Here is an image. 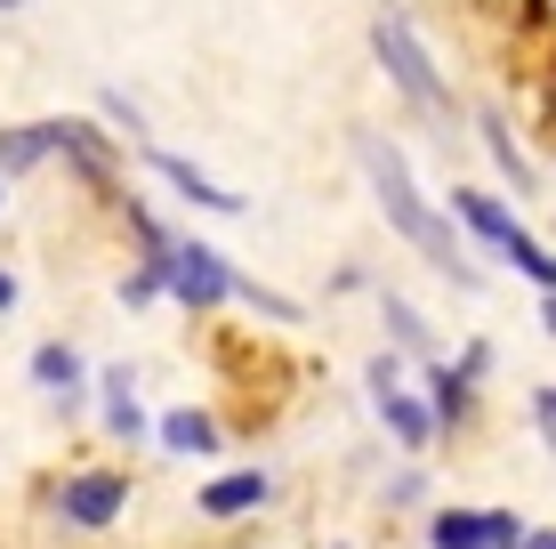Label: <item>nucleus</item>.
<instances>
[{
	"label": "nucleus",
	"mask_w": 556,
	"mask_h": 549,
	"mask_svg": "<svg viewBox=\"0 0 556 549\" xmlns=\"http://www.w3.org/2000/svg\"><path fill=\"white\" fill-rule=\"evenodd\" d=\"M452 372H459V380H476V388H484L492 372H501V348H492L484 332H468V339H459V348H452Z\"/></svg>",
	"instance_id": "20"
},
{
	"label": "nucleus",
	"mask_w": 556,
	"mask_h": 549,
	"mask_svg": "<svg viewBox=\"0 0 556 549\" xmlns=\"http://www.w3.org/2000/svg\"><path fill=\"white\" fill-rule=\"evenodd\" d=\"M508 275H516V283H532V291H556V251H548L541 235H525V242L508 251Z\"/></svg>",
	"instance_id": "19"
},
{
	"label": "nucleus",
	"mask_w": 556,
	"mask_h": 549,
	"mask_svg": "<svg viewBox=\"0 0 556 549\" xmlns=\"http://www.w3.org/2000/svg\"><path fill=\"white\" fill-rule=\"evenodd\" d=\"M0 186H9V178H0Z\"/></svg>",
	"instance_id": "28"
},
{
	"label": "nucleus",
	"mask_w": 556,
	"mask_h": 549,
	"mask_svg": "<svg viewBox=\"0 0 556 549\" xmlns=\"http://www.w3.org/2000/svg\"><path fill=\"white\" fill-rule=\"evenodd\" d=\"M9 9H25V0H0V16H9Z\"/></svg>",
	"instance_id": "27"
},
{
	"label": "nucleus",
	"mask_w": 556,
	"mask_h": 549,
	"mask_svg": "<svg viewBox=\"0 0 556 549\" xmlns=\"http://www.w3.org/2000/svg\"><path fill=\"white\" fill-rule=\"evenodd\" d=\"M428 549H525V509H508V501H435L428 509Z\"/></svg>",
	"instance_id": "4"
},
{
	"label": "nucleus",
	"mask_w": 556,
	"mask_h": 549,
	"mask_svg": "<svg viewBox=\"0 0 556 549\" xmlns=\"http://www.w3.org/2000/svg\"><path fill=\"white\" fill-rule=\"evenodd\" d=\"M56 154V138H49V122H16V129H0V178H33Z\"/></svg>",
	"instance_id": "17"
},
{
	"label": "nucleus",
	"mask_w": 556,
	"mask_h": 549,
	"mask_svg": "<svg viewBox=\"0 0 556 549\" xmlns=\"http://www.w3.org/2000/svg\"><path fill=\"white\" fill-rule=\"evenodd\" d=\"M98 396H105V437H113V445H146V437H153L129 364H105V372H98Z\"/></svg>",
	"instance_id": "12"
},
{
	"label": "nucleus",
	"mask_w": 556,
	"mask_h": 549,
	"mask_svg": "<svg viewBox=\"0 0 556 549\" xmlns=\"http://www.w3.org/2000/svg\"><path fill=\"white\" fill-rule=\"evenodd\" d=\"M266 501H275V477H266V469H226V477H210L194 494V509H202V517H218V525L258 517Z\"/></svg>",
	"instance_id": "9"
},
{
	"label": "nucleus",
	"mask_w": 556,
	"mask_h": 549,
	"mask_svg": "<svg viewBox=\"0 0 556 549\" xmlns=\"http://www.w3.org/2000/svg\"><path fill=\"white\" fill-rule=\"evenodd\" d=\"M419 388H428V404H435V421H444V437H468V428H476V396H484V388L459 380L452 355H444V364H419Z\"/></svg>",
	"instance_id": "11"
},
{
	"label": "nucleus",
	"mask_w": 556,
	"mask_h": 549,
	"mask_svg": "<svg viewBox=\"0 0 556 549\" xmlns=\"http://www.w3.org/2000/svg\"><path fill=\"white\" fill-rule=\"evenodd\" d=\"M355 162H363V186H371L388 235H404V251H412L428 275H444L459 299H484V267L468 259V235L452 226V211H435V202L419 195V178H412V162L395 154V138L355 129Z\"/></svg>",
	"instance_id": "1"
},
{
	"label": "nucleus",
	"mask_w": 556,
	"mask_h": 549,
	"mask_svg": "<svg viewBox=\"0 0 556 549\" xmlns=\"http://www.w3.org/2000/svg\"><path fill=\"white\" fill-rule=\"evenodd\" d=\"M235 299H242L251 315H266V324H306V299L275 291V283H258V275H235Z\"/></svg>",
	"instance_id": "18"
},
{
	"label": "nucleus",
	"mask_w": 556,
	"mask_h": 549,
	"mask_svg": "<svg viewBox=\"0 0 556 549\" xmlns=\"http://www.w3.org/2000/svg\"><path fill=\"white\" fill-rule=\"evenodd\" d=\"M98 105H105V122H113V129H129V138H146V113H138V105H129V98H122V89H105V98H98Z\"/></svg>",
	"instance_id": "23"
},
{
	"label": "nucleus",
	"mask_w": 556,
	"mask_h": 549,
	"mask_svg": "<svg viewBox=\"0 0 556 549\" xmlns=\"http://www.w3.org/2000/svg\"><path fill=\"white\" fill-rule=\"evenodd\" d=\"M363 396H371V421L388 428V445L404 452V461H428V452L444 445V421H435L428 388H412V355L379 348L371 364H363Z\"/></svg>",
	"instance_id": "2"
},
{
	"label": "nucleus",
	"mask_w": 556,
	"mask_h": 549,
	"mask_svg": "<svg viewBox=\"0 0 556 549\" xmlns=\"http://www.w3.org/2000/svg\"><path fill=\"white\" fill-rule=\"evenodd\" d=\"M525 549H556V525H532V534H525Z\"/></svg>",
	"instance_id": "24"
},
{
	"label": "nucleus",
	"mask_w": 556,
	"mask_h": 549,
	"mask_svg": "<svg viewBox=\"0 0 556 549\" xmlns=\"http://www.w3.org/2000/svg\"><path fill=\"white\" fill-rule=\"evenodd\" d=\"M371 57H379V73H388L395 89H404V105L412 113H428V122H452V82L444 73H435V57H428V41H419V33L404 25V16H371Z\"/></svg>",
	"instance_id": "3"
},
{
	"label": "nucleus",
	"mask_w": 556,
	"mask_h": 549,
	"mask_svg": "<svg viewBox=\"0 0 556 549\" xmlns=\"http://www.w3.org/2000/svg\"><path fill=\"white\" fill-rule=\"evenodd\" d=\"M379 324H388V348L412 355V364H444V339H435V324L412 308L404 291H379Z\"/></svg>",
	"instance_id": "10"
},
{
	"label": "nucleus",
	"mask_w": 556,
	"mask_h": 549,
	"mask_svg": "<svg viewBox=\"0 0 556 549\" xmlns=\"http://www.w3.org/2000/svg\"><path fill=\"white\" fill-rule=\"evenodd\" d=\"M476 138H484V154H492V170L508 178V195H516V202H541V170H532V162H525V146L508 138V113H484V122H476Z\"/></svg>",
	"instance_id": "14"
},
{
	"label": "nucleus",
	"mask_w": 556,
	"mask_h": 549,
	"mask_svg": "<svg viewBox=\"0 0 556 549\" xmlns=\"http://www.w3.org/2000/svg\"><path fill=\"white\" fill-rule=\"evenodd\" d=\"M379 501H388V509H419V517H428V469H395V477L379 485Z\"/></svg>",
	"instance_id": "21"
},
{
	"label": "nucleus",
	"mask_w": 556,
	"mask_h": 549,
	"mask_svg": "<svg viewBox=\"0 0 556 549\" xmlns=\"http://www.w3.org/2000/svg\"><path fill=\"white\" fill-rule=\"evenodd\" d=\"M33 388H49L56 412L73 421V396H81V348H65V339H41V348H33Z\"/></svg>",
	"instance_id": "15"
},
{
	"label": "nucleus",
	"mask_w": 556,
	"mask_h": 549,
	"mask_svg": "<svg viewBox=\"0 0 556 549\" xmlns=\"http://www.w3.org/2000/svg\"><path fill=\"white\" fill-rule=\"evenodd\" d=\"M235 275L242 267H226L202 235H178V242H169V259H162V299H178L186 315H210V308L235 299Z\"/></svg>",
	"instance_id": "5"
},
{
	"label": "nucleus",
	"mask_w": 556,
	"mask_h": 549,
	"mask_svg": "<svg viewBox=\"0 0 556 549\" xmlns=\"http://www.w3.org/2000/svg\"><path fill=\"white\" fill-rule=\"evenodd\" d=\"M16 308V275H0V315H9Z\"/></svg>",
	"instance_id": "26"
},
{
	"label": "nucleus",
	"mask_w": 556,
	"mask_h": 549,
	"mask_svg": "<svg viewBox=\"0 0 556 549\" xmlns=\"http://www.w3.org/2000/svg\"><path fill=\"white\" fill-rule=\"evenodd\" d=\"M49 138H56V154H73V170H81L89 186H113V146L89 122H49Z\"/></svg>",
	"instance_id": "16"
},
{
	"label": "nucleus",
	"mask_w": 556,
	"mask_h": 549,
	"mask_svg": "<svg viewBox=\"0 0 556 549\" xmlns=\"http://www.w3.org/2000/svg\"><path fill=\"white\" fill-rule=\"evenodd\" d=\"M525 412H532V428H541V445H548V461H556V380H541L525 396Z\"/></svg>",
	"instance_id": "22"
},
{
	"label": "nucleus",
	"mask_w": 556,
	"mask_h": 549,
	"mask_svg": "<svg viewBox=\"0 0 556 549\" xmlns=\"http://www.w3.org/2000/svg\"><path fill=\"white\" fill-rule=\"evenodd\" d=\"M452 226H459V235H468L484 259H501V267H508V251H516V242L532 235V226L516 219V202L484 195V186H452Z\"/></svg>",
	"instance_id": "6"
},
{
	"label": "nucleus",
	"mask_w": 556,
	"mask_h": 549,
	"mask_svg": "<svg viewBox=\"0 0 556 549\" xmlns=\"http://www.w3.org/2000/svg\"><path fill=\"white\" fill-rule=\"evenodd\" d=\"M146 170H153V178H162L178 202H194V211H210V219H242V211H251L235 186H218L210 170H194L186 154H169V146H146Z\"/></svg>",
	"instance_id": "8"
},
{
	"label": "nucleus",
	"mask_w": 556,
	"mask_h": 549,
	"mask_svg": "<svg viewBox=\"0 0 556 549\" xmlns=\"http://www.w3.org/2000/svg\"><path fill=\"white\" fill-rule=\"evenodd\" d=\"M153 445H162L169 461H210V452H218V412H202V404L162 412V421H153Z\"/></svg>",
	"instance_id": "13"
},
{
	"label": "nucleus",
	"mask_w": 556,
	"mask_h": 549,
	"mask_svg": "<svg viewBox=\"0 0 556 549\" xmlns=\"http://www.w3.org/2000/svg\"><path fill=\"white\" fill-rule=\"evenodd\" d=\"M541 332L556 339V291H541Z\"/></svg>",
	"instance_id": "25"
},
{
	"label": "nucleus",
	"mask_w": 556,
	"mask_h": 549,
	"mask_svg": "<svg viewBox=\"0 0 556 549\" xmlns=\"http://www.w3.org/2000/svg\"><path fill=\"white\" fill-rule=\"evenodd\" d=\"M56 517L81 525V534H105V525L129 517V477L122 469H81V477L56 485Z\"/></svg>",
	"instance_id": "7"
}]
</instances>
